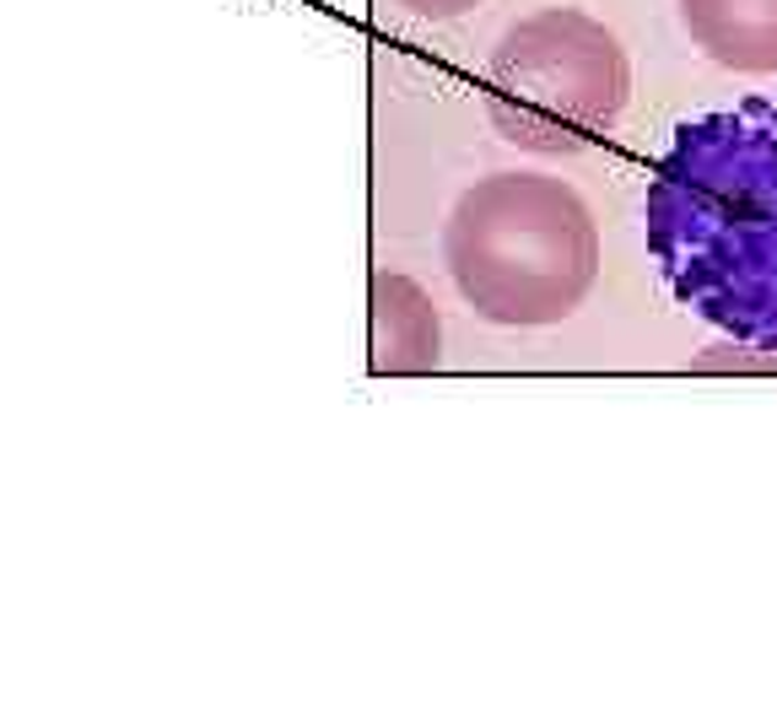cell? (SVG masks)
<instances>
[{
  "label": "cell",
  "mask_w": 777,
  "mask_h": 728,
  "mask_svg": "<svg viewBox=\"0 0 777 728\" xmlns=\"http://www.w3.org/2000/svg\"><path fill=\"white\" fill-rule=\"evenodd\" d=\"M443 324L422 281L378 271L373 276V367L378 373H427L438 367Z\"/></svg>",
  "instance_id": "obj_5"
},
{
  "label": "cell",
  "mask_w": 777,
  "mask_h": 728,
  "mask_svg": "<svg viewBox=\"0 0 777 728\" xmlns=\"http://www.w3.org/2000/svg\"><path fill=\"white\" fill-rule=\"evenodd\" d=\"M631 109L626 43L578 5L518 16L486 60V120L518 151L578 156L600 146Z\"/></svg>",
  "instance_id": "obj_3"
},
{
  "label": "cell",
  "mask_w": 777,
  "mask_h": 728,
  "mask_svg": "<svg viewBox=\"0 0 777 728\" xmlns=\"http://www.w3.org/2000/svg\"><path fill=\"white\" fill-rule=\"evenodd\" d=\"M691 49L735 76H777V0H675Z\"/></svg>",
  "instance_id": "obj_4"
},
{
  "label": "cell",
  "mask_w": 777,
  "mask_h": 728,
  "mask_svg": "<svg viewBox=\"0 0 777 728\" xmlns=\"http://www.w3.org/2000/svg\"><path fill=\"white\" fill-rule=\"evenodd\" d=\"M642 233L691 318L777 351V98L686 120L642 189Z\"/></svg>",
  "instance_id": "obj_1"
},
{
  "label": "cell",
  "mask_w": 777,
  "mask_h": 728,
  "mask_svg": "<svg viewBox=\"0 0 777 728\" xmlns=\"http://www.w3.org/2000/svg\"><path fill=\"white\" fill-rule=\"evenodd\" d=\"M443 260L475 318L546 329L573 318L600 281V222L556 173H486L449 211Z\"/></svg>",
  "instance_id": "obj_2"
},
{
  "label": "cell",
  "mask_w": 777,
  "mask_h": 728,
  "mask_svg": "<svg viewBox=\"0 0 777 728\" xmlns=\"http://www.w3.org/2000/svg\"><path fill=\"white\" fill-rule=\"evenodd\" d=\"M389 5H400V11H411V16H422V22H454V16L475 11L480 0H389Z\"/></svg>",
  "instance_id": "obj_6"
}]
</instances>
